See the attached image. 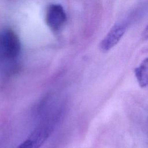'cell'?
<instances>
[{"mask_svg":"<svg viewBox=\"0 0 148 148\" xmlns=\"http://www.w3.org/2000/svg\"><path fill=\"white\" fill-rule=\"evenodd\" d=\"M21 43L17 34L10 29L0 31V63L10 62L18 57Z\"/></svg>","mask_w":148,"mask_h":148,"instance_id":"cell-1","label":"cell"},{"mask_svg":"<svg viewBox=\"0 0 148 148\" xmlns=\"http://www.w3.org/2000/svg\"><path fill=\"white\" fill-rule=\"evenodd\" d=\"M66 15L63 7L60 4H51L47 8L46 21L47 25L53 31L59 30L64 24Z\"/></svg>","mask_w":148,"mask_h":148,"instance_id":"cell-2","label":"cell"},{"mask_svg":"<svg viewBox=\"0 0 148 148\" xmlns=\"http://www.w3.org/2000/svg\"><path fill=\"white\" fill-rule=\"evenodd\" d=\"M50 134L49 130L45 126L34 130L27 139L16 148H40L46 140Z\"/></svg>","mask_w":148,"mask_h":148,"instance_id":"cell-3","label":"cell"},{"mask_svg":"<svg viewBox=\"0 0 148 148\" xmlns=\"http://www.w3.org/2000/svg\"><path fill=\"white\" fill-rule=\"evenodd\" d=\"M126 25L123 23L115 24L100 43V50L106 52L113 47L120 41L125 32Z\"/></svg>","mask_w":148,"mask_h":148,"instance_id":"cell-4","label":"cell"},{"mask_svg":"<svg viewBox=\"0 0 148 148\" xmlns=\"http://www.w3.org/2000/svg\"><path fill=\"white\" fill-rule=\"evenodd\" d=\"M135 75L139 86L144 88L148 83V60L145 58L140 64L139 66L134 70Z\"/></svg>","mask_w":148,"mask_h":148,"instance_id":"cell-5","label":"cell"}]
</instances>
